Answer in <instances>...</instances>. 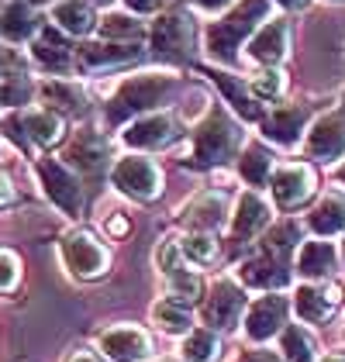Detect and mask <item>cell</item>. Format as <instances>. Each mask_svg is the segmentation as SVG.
I'll return each mask as SVG.
<instances>
[{
	"mask_svg": "<svg viewBox=\"0 0 345 362\" xmlns=\"http://www.w3.org/2000/svg\"><path fill=\"white\" fill-rule=\"evenodd\" d=\"M172 90H176V76H170V73H139V76H128L115 90V97L107 100L104 121L111 128L131 124L135 117L152 114L159 104H166Z\"/></svg>",
	"mask_w": 345,
	"mask_h": 362,
	"instance_id": "obj_1",
	"label": "cell"
},
{
	"mask_svg": "<svg viewBox=\"0 0 345 362\" xmlns=\"http://www.w3.org/2000/svg\"><path fill=\"white\" fill-rule=\"evenodd\" d=\"M266 14H269V0H238V4H231L228 14L221 21H214L204 35L207 56L218 59V62H235L238 49L256 35L262 21H269Z\"/></svg>",
	"mask_w": 345,
	"mask_h": 362,
	"instance_id": "obj_2",
	"label": "cell"
},
{
	"mask_svg": "<svg viewBox=\"0 0 345 362\" xmlns=\"http://www.w3.org/2000/svg\"><path fill=\"white\" fill-rule=\"evenodd\" d=\"M197 45H201V31H197V21L187 11H166L148 28V49H152V56L170 62V66L194 62Z\"/></svg>",
	"mask_w": 345,
	"mask_h": 362,
	"instance_id": "obj_3",
	"label": "cell"
},
{
	"mask_svg": "<svg viewBox=\"0 0 345 362\" xmlns=\"http://www.w3.org/2000/svg\"><path fill=\"white\" fill-rule=\"evenodd\" d=\"M238 141H242V128L231 121L228 114L211 111L190 135V163L201 169L225 166L238 152Z\"/></svg>",
	"mask_w": 345,
	"mask_h": 362,
	"instance_id": "obj_4",
	"label": "cell"
},
{
	"mask_svg": "<svg viewBox=\"0 0 345 362\" xmlns=\"http://www.w3.org/2000/svg\"><path fill=\"white\" fill-rule=\"evenodd\" d=\"M38 183H42V190L45 197L56 204L62 214H69V218H76L80 211H83V180L76 176V169H69L66 163H59V159H38Z\"/></svg>",
	"mask_w": 345,
	"mask_h": 362,
	"instance_id": "obj_5",
	"label": "cell"
},
{
	"mask_svg": "<svg viewBox=\"0 0 345 362\" xmlns=\"http://www.w3.org/2000/svg\"><path fill=\"white\" fill-rule=\"evenodd\" d=\"M111 183L117 194L131 197V200H156L163 190V173L148 156L131 152V156H121L111 166Z\"/></svg>",
	"mask_w": 345,
	"mask_h": 362,
	"instance_id": "obj_6",
	"label": "cell"
},
{
	"mask_svg": "<svg viewBox=\"0 0 345 362\" xmlns=\"http://www.w3.org/2000/svg\"><path fill=\"white\" fill-rule=\"evenodd\" d=\"M62 262H66V269L73 273L76 279H97L107 273V266H111V252L104 249L90 231L83 228H76V231H69V235H62Z\"/></svg>",
	"mask_w": 345,
	"mask_h": 362,
	"instance_id": "obj_7",
	"label": "cell"
},
{
	"mask_svg": "<svg viewBox=\"0 0 345 362\" xmlns=\"http://www.w3.org/2000/svg\"><path fill=\"white\" fill-rule=\"evenodd\" d=\"M287 314H290V300L283 293H266L252 304L245 307V317H242V328H245V338L249 341H269L276 334H283L287 328Z\"/></svg>",
	"mask_w": 345,
	"mask_h": 362,
	"instance_id": "obj_8",
	"label": "cell"
},
{
	"mask_svg": "<svg viewBox=\"0 0 345 362\" xmlns=\"http://www.w3.org/2000/svg\"><path fill=\"white\" fill-rule=\"evenodd\" d=\"M176 139H180V121H176L170 111L142 114V117H135V121L124 128V135H121V141H124L128 148H139V152L166 148V145H172Z\"/></svg>",
	"mask_w": 345,
	"mask_h": 362,
	"instance_id": "obj_9",
	"label": "cell"
},
{
	"mask_svg": "<svg viewBox=\"0 0 345 362\" xmlns=\"http://www.w3.org/2000/svg\"><path fill=\"white\" fill-rule=\"evenodd\" d=\"M269 197L280 211H297L308 197L315 194V169L300 166V163H287V166H276L269 173Z\"/></svg>",
	"mask_w": 345,
	"mask_h": 362,
	"instance_id": "obj_10",
	"label": "cell"
},
{
	"mask_svg": "<svg viewBox=\"0 0 345 362\" xmlns=\"http://www.w3.org/2000/svg\"><path fill=\"white\" fill-rule=\"evenodd\" d=\"M245 307H249L245 286L235 283V279H221V283L211 286V297H204V321L214 332H225L245 317Z\"/></svg>",
	"mask_w": 345,
	"mask_h": 362,
	"instance_id": "obj_11",
	"label": "cell"
},
{
	"mask_svg": "<svg viewBox=\"0 0 345 362\" xmlns=\"http://www.w3.org/2000/svg\"><path fill=\"white\" fill-rule=\"evenodd\" d=\"M304 148H308V156H311V159H317V163L342 159V156H345V111L321 114L315 124L308 128Z\"/></svg>",
	"mask_w": 345,
	"mask_h": 362,
	"instance_id": "obj_12",
	"label": "cell"
},
{
	"mask_svg": "<svg viewBox=\"0 0 345 362\" xmlns=\"http://www.w3.org/2000/svg\"><path fill=\"white\" fill-rule=\"evenodd\" d=\"M97 345H100V356L107 362H145L152 356L148 334L135 325H115V328L100 332Z\"/></svg>",
	"mask_w": 345,
	"mask_h": 362,
	"instance_id": "obj_13",
	"label": "cell"
},
{
	"mask_svg": "<svg viewBox=\"0 0 345 362\" xmlns=\"http://www.w3.org/2000/svg\"><path fill=\"white\" fill-rule=\"evenodd\" d=\"M290 52V25L283 18H269L262 21L259 31L245 42V56L256 66H280Z\"/></svg>",
	"mask_w": 345,
	"mask_h": 362,
	"instance_id": "obj_14",
	"label": "cell"
},
{
	"mask_svg": "<svg viewBox=\"0 0 345 362\" xmlns=\"http://www.w3.org/2000/svg\"><path fill=\"white\" fill-rule=\"evenodd\" d=\"M238 283L252 290H266V293H280L287 286V266L276 252L262 249L238 266Z\"/></svg>",
	"mask_w": 345,
	"mask_h": 362,
	"instance_id": "obj_15",
	"label": "cell"
},
{
	"mask_svg": "<svg viewBox=\"0 0 345 362\" xmlns=\"http://www.w3.org/2000/svg\"><path fill=\"white\" fill-rule=\"evenodd\" d=\"M339 300H342V297H339L335 286L304 283V286H297V293H293V310H297V317H300L304 325H324V321L335 314Z\"/></svg>",
	"mask_w": 345,
	"mask_h": 362,
	"instance_id": "obj_16",
	"label": "cell"
},
{
	"mask_svg": "<svg viewBox=\"0 0 345 362\" xmlns=\"http://www.w3.org/2000/svg\"><path fill=\"white\" fill-rule=\"evenodd\" d=\"M31 59L42 66V69H49V73H69L73 69V45L66 42V35L59 28H42L35 35V42H31Z\"/></svg>",
	"mask_w": 345,
	"mask_h": 362,
	"instance_id": "obj_17",
	"label": "cell"
},
{
	"mask_svg": "<svg viewBox=\"0 0 345 362\" xmlns=\"http://www.w3.org/2000/svg\"><path fill=\"white\" fill-rule=\"evenodd\" d=\"M308 132V111L304 107H276L269 117H262V135L266 141L280 145V148H293Z\"/></svg>",
	"mask_w": 345,
	"mask_h": 362,
	"instance_id": "obj_18",
	"label": "cell"
},
{
	"mask_svg": "<svg viewBox=\"0 0 345 362\" xmlns=\"http://www.w3.org/2000/svg\"><path fill=\"white\" fill-rule=\"evenodd\" d=\"M266 224H269V204H266L256 190L238 197V204H235V211H231V238H238V242L256 238Z\"/></svg>",
	"mask_w": 345,
	"mask_h": 362,
	"instance_id": "obj_19",
	"label": "cell"
},
{
	"mask_svg": "<svg viewBox=\"0 0 345 362\" xmlns=\"http://www.w3.org/2000/svg\"><path fill=\"white\" fill-rule=\"evenodd\" d=\"M107 163V139L100 132H76L66 148V166L80 173H100Z\"/></svg>",
	"mask_w": 345,
	"mask_h": 362,
	"instance_id": "obj_20",
	"label": "cell"
},
{
	"mask_svg": "<svg viewBox=\"0 0 345 362\" xmlns=\"http://www.w3.org/2000/svg\"><path fill=\"white\" fill-rule=\"evenodd\" d=\"M183 221L190 224V231H214V228H221L225 221H231L228 214V197L225 194H201L197 200H190L187 204V211H183Z\"/></svg>",
	"mask_w": 345,
	"mask_h": 362,
	"instance_id": "obj_21",
	"label": "cell"
},
{
	"mask_svg": "<svg viewBox=\"0 0 345 362\" xmlns=\"http://www.w3.org/2000/svg\"><path fill=\"white\" fill-rule=\"evenodd\" d=\"M335 262H339V252L332 242H321V238H311L297 249V273L308 283H321L324 276L335 273Z\"/></svg>",
	"mask_w": 345,
	"mask_h": 362,
	"instance_id": "obj_22",
	"label": "cell"
},
{
	"mask_svg": "<svg viewBox=\"0 0 345 362\" xmlns=\"http://www.w3.org/2000/svg\"><path fill=\"white\" fill-rule=\"evenodd\" d=\"M207 76L225 93V100L235 107V114L242 121H262V107H259V100L252 97V90H249V80H238V76L221 73V69H207Z\"/></svg>",
	"mask_w": 345,
	"mask_h": 362,
	"instance_id": "obj_23",
	"label": "cell"
},
{
	"mask_svg": "<svg viewBox=\"0 0 345 362\" xmlns=\"http://www.w3.org/2000/svg\"><path fill=\"white\" fill-rule=\"evenodd\" d=\"M42 31L38 25V14H35V7L28 4H21V0H14V4H7L4 11H0V38L4 42H14V45H21V42H35V35Z\"/></svg>",
	"mask_w": 345,
	"mask_h": 362,
	"instance_id": "obj_24",
	"label": "cell"
},
{
	"mask_svg": "<svg viewBox=\"0 0 345 362\" xmlns=\"http://www.w3.org/2000/svg\"><path fill=\"white\" fill-rule=\"evenodd\" d=\"M142 56L139 45H128V42H90L80 49V66L86 69H107V66H124V62H135Z\"/></svg>",
	"mask_w": 345,
	"mask_h": 362,
	"instance_id": "obj_25",
	"label": "cell"
},
{
	"mask_svg": "<svg viewBox=\"0 0 345 362\" xmlns=\"http://www.w3.org/2000/svg\"><path fill=\"white\" fill-rule=\"evenodd\" d=\"M21 114V124H25V132H28V141L35 148H49V145H56L62 139V132H66V121H62V114L52 111V107H42V111H18Z\"/></svg>",
	"mask_w": 345,
	"mask_h": 362,
	"instance_id": "obj_26",
	"label": "cell"
},
{
	"mask_svg": "<svg viewBox=\"0 0 345 362\" xmlns=\"http://www.w3.org/2000/svg\"><path fill=\"white\" fill-rule=\"evenodd\" d=\"M52 21H56V28L62 35H76V38H83V35L97 28V18H93L86 0H56Z\"/></svg>",
	"mask_w": 345,
	"mask_h": 362,
	"instance_id": "obj_27",
	"label": "cell"
},
{
	"mask_svg": "<svg viewBox=\"0 0 345 362\" xmlns=\"http://www.w3.org/2000/svg\"><path fill=\"white\" fill-rule=\"evenodd\" d=\"M308 228L315 231L317 238H332V235H342L345 231V197L328 194L315 211L308 214Z\"/></svg>",
	"mask_w": 345,
	"mask_h": 362,
	"instance_id": "obj_28",
	"label": "cell"
},
{
	"mask_svg": "<svg viewBox=\"0 0 345 362\" xmlns=\"http://www.w3.org/2000/svg\"><path fill=\"white\" fill-rule=\"evenodd\" d=\"M152 325L166 334H183L194 328V310L187 304H180L176 297H159L152 304Z\"/></svg>",
	"mask_w": 345,
	"mask_h": 362,
	"instance_id": "obj_29",
	"label": "cell"
},
{
	"mask_svg": "<svg viewBox=\"0 0 345 362\" xmlns=\"http://www.w3.org/2000/svg\"><path fill=\"white\" fill-rule=\"evenodd\" d=\"M280 356L283 362H317V341L304 325H287L280 334Z\"/></svg>",
	"mask_w": 345,
	"mask_h": 362,
	"instance_id": "obj_30",
	"label": "cell"
},
{
	"mask_svg": "<svg viewBox=\"0 0 345 362\" xmlns=\"http://www.w3.org/2000/svg\"><path fill=\"white\" fill-rule=\"evenodd\" d=\"M42 97L52 104V111H66V114H80L86 111V93L83 86H76L73 80H49L42 83Z\"/></svg>",
	"mask_w": 345,
	"mask_h": 362,
	"instance_id": "obj_31",
	"label": "cell"
},
{
	"mask_svg": "<svg viewBox=\"0 0 345 362\" xmlns=\"http://www.w3.org/2000/svg\"><path fill=\"white\" fill-rule=\"evenodd\" d=\"M183 359L187 362H211L221 356V338L214 328H194V332L183 338Z\"/></svg>",
	"mask_w": 345,
	"mask_h": 362,
	"instance_id": "obj_32",
	"label": "cell"
},
{
	"mask_svg": "<svg viewBox=\"0 0 345 362\" xmlns=\"http://www.w3.org/2000/svg\"><path fill=\"white\" fill-rule=\"evenodd\" d=\"M100 35H104V42L139 45V38L145 35V25L135 14H104V18H100Z\"/></svg>",
	"mask_w": 345,
	"mask_h": 362,
	"instance_id": "obj_33",
	"label": "cell"
},
{
	"mask_svg": "<svg viewBox=\"0 0 345 362\" xmlns=\"http://www.w3.org/2000/svg\"><path fill=\"white\" fill-rule=\"evenodd\" d=\"M269 173H273L269 152L259 148V145H249V148L242 152V159H238V176H242L249 187H266V183H269Z\"/></svg>",
	"mask_w": 345,
	"mask_h": 362,
	"instance_id": "obj_34",
	"label": "cell"
},
{
	"mask_svg": "<svg viewBox=\"0 0 345 362\" xmlns=\"http://www.w3.org/2000/svg\"><path fill=\"white\" fill-rule=\"evenodd\" d=\"M249 90H252L256 100H280L287 93V76H283L280 66H259L249 76Z\"/></svg>",
	"mask_w": 345,
	"mask_h": 362,
	"instance_id": "obj_35",
	"label": "cell"
},
{
	"mask_svg": "<svg viewBox=\"0 0 345 362\" xmlns=\"http://www.w3.org/2000/svg\"><path fill=\"white\" fill-rule=\"evenodd\" d=\"M180 252H183V259L194 262V266H211V262L218 259V242H214L207 231H187V235L180 238Z\"/></svg>",
	"mask_w": 345,
	"mask_h": 362,
	"instance_id": "obj_36",
	"label": "cell"
},
{
	"mask_svg": "<svg viewBox=\"0 0 345 362\" xmlns=\"http://www.w3.org/2000/svg\"><path fill=\"white\" fill-rule=\"evenodd\" d=\"M31 97H35V86L25 73H7V76H0V104H7V107H25L31 104Z\"/></svg>",
	"mask_w": 345,
	"mask_h": 362,
	"instance_id": "obj_37",
	"label": "cell"
},
{
	"mask_svg": "<svg viewBox=\"0 0 345 362\" xmlns=\"http://www.w3.org/2000/svg\"><path fill=\"white\" fill-rule=\"evenodd\" d=\"M156 269L166 279L176 276V273H183V269H190V262H187L183 252H180V242H159V245H156Z\"/></svg>",
	"mask_w": 345,
	"mask_h": 362,
	"instance_id": "obj_38",
	"label": "cell"
},
{
	"mask_svg": "<svg viewBox=\"0 0 345 362\" xmlns=\"http://www.w3.org/2000/svg\"><path fill=\"white\" fill-rule=\"evenodd\" d=\"M293 242H300V231H297V224H287V221L269 228V235H266V249L276 252V255H283Z\"/></svg>",
	"mask_w": 345,
	"mask_h": 362,
	"instance_id": "obj_39",
	"label": "cell"
},
{
	"mask_svg": "<svg viewBox=\"0 0 345 362\" xmlns=\"http://www.w3.org/2000/svg\"><path fill=\"white\" fill-rule=\"evenodd\" d=\"M0 128H4V135H7V139L14 141V145H18V148H21V152H35V145H31L28 141V132H25V124H21V114L14 111V114H7V117H4V121H0Z\"/></svg>",
	"mask_w": 345,
	"mask_h": 362,
	"instance_id": "obj_40",
	"label": "cell"
},
{
	"mask_svg": "<svg viewBox=\"0 0 345 362\" xmlns=\"http://www.w3.org/2000/svg\"><path fill=\"white\" fill-rule=\"evenodd\" d=\"M18 276H21V262H18L11 252L0 249V293L14 290V286H18Z\"/></svg>",
	"mask_w": 345,
	"mask_h": 362,
	"instance_id": "obj_41",
	"label": "cell"
},
{
	"mask_svg": "<svg viewBox=\"0 0 345 362\" xmlns=\"http://www.w3.org/2000/svg\"><path fill=\"white\" fill-rule=\"evenodd\" d=\"M166 0H124V7L131 11V14H152V11H159Z\"/></svg>",
	"mask_w": 345,
	"mask_h": 362,
	"instance_id": "obj_42",
	"label": "cell"
},
{
	"mask_svg": "<svg viewBox=\"0 0 345 362\" xmlns=\"http://www.w3.org/2000/svg\"><path fill=\"white\" fill-rule=\"evenodd\" d=\"M62 362H107V359H104L100 352H90V349H73Z\"/></svg>",
	"mask_w": 345,
	"mask_h": 362,
	"instance_id": "obj_43",
	"label": "cell"
},
{
	"mask_svg": "<svg viewBox=\"0 0 345 362\" xmlns=\"http://www.w3.org/2000/svg\"><path fill=\"white\" fill-rule=\"evenodd\" d=\"M235 362H283V356H276V352H266V349H256V352H245L242 359Z\"/></svg>",
	"mask_w": 345,
	"mask_h": 362,
	"instance_id": "obj_44",
	"label": "cell"
},
{
	"mask_svg": "<svg viewBox=\"0 0 345 362\" xmlns=\"http://www.w3.org/2000/svg\"><path fill=\"white\" fill-rule=\"evenodd\" d=\"M197 11H207V14H218V11H225V7H231L235 0H190Z\"/></svg>",
	"mask_w": 345,
	"mask_h": 362,
	"instance_id": "obj_45",
	"label": "cell"
},
{
	"mask_svg": "<svg viewBox=\"0 0 345 362\" xmlns=\"http://www.w3.org/2000/svg\"><path fill=\"white\" fill-rule=\"evenodd\" d=\"M7 73H25V69H18V59L0 49V76H7Z\"/></svg>",
	"mask_w": 345,
	"mask_h": 362,
	"instance_id": "obj_46",
	"label": "cell"
},
{
	"mask_svg": "<svg viewBox=\"0 0 345 362\" xmlns=\"http://www.w3.org/2000/svg\"><path fill=\"white\" fill-rule=\"evenodd\" d=\"M276 4H280V7H287V11H304L311 0H276Z\"/></svg>",
	"mask_w": 345,
	"mask_h": 362,
	"instance_id": "obj_47",
	"label": "cell"
},
{
	"mask_svg": "<svg viewBox=\"0 0 345 362\" xmlns=\"http://www.w3.org/2000/svg\"><path fill=\"white\" fill-rule=\"evenodd\" d=\"M107 231H111V235H124V231H128V221L115 218V221H107Z\"/></svg>",
	"mask_w": 345,
	"mask_h": 362,
	"instance_id": "obj_48",
	"label": "cell"
},
{
	"mask_svg": "<svg viewBox=\"0 0 345 362\" xmlns=\"http://www.w3.org/2000/svg\"><path fill=\"white\" fill-rule=\"evenodd\" d=\"M7 200H11V183L0 176V204H7Z\"/></svg>",
	"mask_w": 345,
	"mask_h": 362,
	"instance_id": "obj_49",
	"label": "cell"
},
{
	"mask_svg": "<svg viewBox=\"0 0 345 362\" xmlns=\"http://www.w3.org/2000/svg\"><path fill=\"white\" fill-rule=\"evenodd\" d=\"M332 176H335V183H342V187H345V159L335 166V173H332Z\"/></svg>",
	"mask_w": 345,
	"mask_h": 362,
	"instance_id": "obj_50",
	"label": "cell"
},
{
	"mask_svg": "<svg viewBox=\"0 0 345 362\" xmlns=\"http://www.w3.org/2000/svg\"><path fill=\"white\" fill-rule=\"evenodd\" d=\"M321 362H345V356H342V352H335V356H324Z\"/></svg>",
	"mask_w": 345,
	"mask_h": 362,
	"instance_id": "obj_51",
	"label": "cell"
},
{
	"mask_svg": "<svg viewBox=\"0 0 345 362\" xmlns=\"http://www.w3.org/2000/svg\"><path fill=\"white\" fill-rule=\"evenodd\" d=\"M21 4H28V7H38V4H49V0H21Z\"/></svg>",
	"mask_w": 345,
	"mask_h": 362,
	"instance_id": "obj_52",
	"label": "cell"
},
{
	"mask_svg": "<svg viewBox=\"0 0 345 362\" xmlns=\"http://www.w3.org/2000/svg\"><path fill=\"white\" fill-rule=\"evenodd\" d=\"M342 262H345V235H342Z\"/></svg>",
	"mask_w": 345,
	"mask_h": 362,
	"instance_id": "obj_53",
	"label": "cell"
},
{
	"mask_svg": "<svg viewBox=\"0 0 345 362\" xmlns=\"http://www.w3.org/2000/svg\"><path fill=\"white\" fill-rule=\"evenodd\" d=\"M86 4H107V0H86Z\"/></svg>",
	"mask_w": 345,
	"mask_h": 362,
	"instance_id": "obj_54",
	"label": "cell"
}]
</instances>
